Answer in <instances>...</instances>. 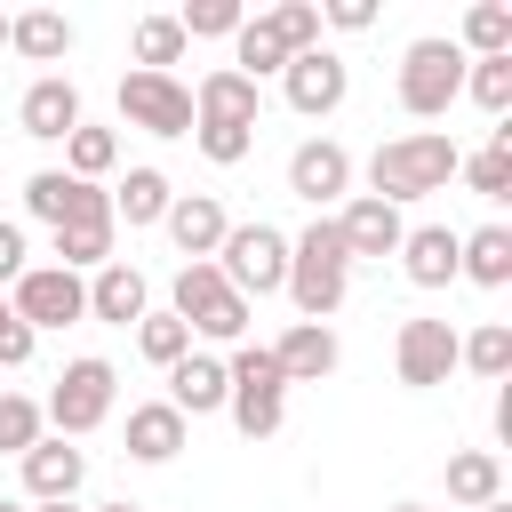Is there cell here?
<instances>
[{
	"instance_id": "6da1fadb",
	"label": "cell",
	"mask_w": 512,
	"mask_h": 512,
	"mask_svg": "<svg viewBox=\"0 0 512 512\" xmlns=\"http://www.w3.org/2000/svg\"><path fill=\"white\" fill-rule=\"evenodd\" d=\"M456 136H440V128H408V136H384L376 152H368V200H384V208H408V200H432V192H448V176H456Z\"/></svg>"
},
{
	"instance_id": "7a4b0ae2",
	"label": "cell",
	"mask_w": 512,
	"mask_h": 512,
	"mask_svg": "<svg viewBox=\"0 0 512 512\" xmlns=\"http://www.w3.org/2000/svg\"><path fill=\"white\" fill-rule=\"evenodd\" d=\"M304 320H336V304L352 296V256H344V232H336V216H312L296 240H288V288H280Z\"/></svg>"
},
{
	"instance_id": "3957f363",
	"label": "cell",
	"mask_w": 512,
	"mask_h": 512,
	"mask_svg": "<svg viewBox=\"0 0 512 512\" xmlns=\"http://www.w3.org/2000/svg\"><path fill=\"white\" fill-rule=\"evenodd\" d=\"M224 416L240 424V440H272L280 424H288V376H280V360H272V344H232V360H224Z\"/></svg>"
},
{
	"instance_id": "277c9868",
	"label": "cell",
	"mask_w": 512,
	"mask_h": 512,
	"mask_svg": "<svg viewBox=\"0 0 512 512\" xmlns=\"http://www.w3.org/2000/svg\"><path fill=\"white\" fill-rule=\"evenodd\" d=\"M456 96H464V48L440 40V32L408 40V48H400V112H408V120H440Z\"/></svg>"
},
{
	"instance_id": "5b68a950",
	"label": "cell",
	"mask_w": 512,
	"mask_h": 512,
	"mask_svg": "<svg viewBox=\"0 0 512 512\" xmlns=\"http://www.w3.org/2000/svg\"><path fill=\"white\" fill-rule=\"evenodd\" d=\"M208 264L224 272L232 296H280V288H288V232L264 224V216H256V224H232Z\"/></svg>"
},
{
	"instance_id": "8992f818",
	"label": "cell",
	"mask_w": 512,
	"mask_h": 512,
	"mask_svg": "<svg viewBox=\"0 0 512 512\" xmlns=\"http://www.w3.org/2000/svg\"><path fill=\"white\" fill-rule=\"evenodd\" d=\"M168 312H176L192 336H208V344H240V336H248V296H232L216 264H176Z\"/></svg>"
},
{
	"instance_id": "52a82bcc",
	"label": "cell",
	"mask_w": 512,
	"mask_h": 512,
	"mask_svg": "<svg viewBox=\"0 0 512 512\" xmlns=\"http://www.w3.org/2000/svg\"><path fill=\"white\" fill-rule=\"evenodd\" d=\"M112 392H120V368L96 360V352H80V360H64V376H56V392L40 400V416L56 424V440H88V432L112 416Z\"/></svg>"
},
{
	"instance_id": "ba28073f",
	"label": "cell",
	"mask_w": 512,
	"mask_h": 512,
	"mask_svg": "<svg viewBox=\"0 0 512 512\" xmlns=\"http://www.w3.org/2000/svg\"><path fill=\"white\" fill-rule=\"evenodd\" d=\"M8 312H16L32 336L72 328V320H88V280L64 272V264H24V280L8 288Z\"/></svg>"
},
{
	"instance_id": "9c48e42d",
	"label": "cell",
	"mask_w": 512,
	"mask_h": 512,
	"mask_svg": "<svg viewBox=\"0 0 512 512\" xmlns=\"http://www.w3.org/2000/svg\"><path fill=\"white\" fill-rule=\"evenodd\" d=\"M120 120L144 136H192V88L176 72H120Z\"/></svg>"
},
{
	"instance_id": "30bf717a",
	"label": "cell",
	"mask_w": 512,
	"mask_h": 512,
	"mask_svg": "<svg viewBox=\"0 0 512 512\" xmlns=\"http://www.w3.org/2000/svg\"><path fill=\"white\" fill-rule=\"evenodd\" d=\"M280 96H288V112H304V120H328L344 96H352V64L320 40V48H304V56H288V72H280Z\"/></svg>"
},
{
	"instance_id": "8fae6325",
	"label": "cell",
	"mask_w": 512,
	"mask_h": 512,
	"mask_svg": "<svg viewBox=\"0 0 512 512\" xmlns=\"http://www.w3.org/2000/svg\"><path fill=\"white\" fill-rule=\"evenodd\" d=\"M392 368H400L408 392L448 384V376H456V328H448V320H400V336H392Z\"/></svg>"
},
{
	"instance_id": "7c38bea8",
	"label": "cell",
	"mask_w": 512,
	"mask_h": 512,
	"mask_svg": "<svg viewBox=\"0 0 512 512\" xmlns=\"http://www.w3.org/2000/svg\"><path fill=\"white\" fill-rule=\"evenodd\" d=\"M288 192H296V200H312V208L328 216V208L352 192V152H344L336 136H304V144L288 152Z\"/></svg>"
},
{
	"instance_id": "4fadbf2b",
	"label": "cell",
	"mask_w": 512,
	"mask_h": 512,
	"mask_svg": "<svg viewBox=\"0 0 512 512\" xmlns=\"http://www.w3.org/2000/svg\"><path fill=\"white\" fill-rule=\"evenodd\" d=\"M112 232H120V224H112V192H88V200L56 224V264L88 280L96 264H112Z\"/></svg>"
},
{
	"instance_id": "5bb4252c",
	"label": "cell",
	"mask_w": 512,
	"mask_h": 512,
	"mask_svg": "<svg viewBox=\"0 0 512 512\" xmlns=\"http://www.w3.org/2000/svg\"><path fill=\"white\" fill-rule=\"evenodd\" d=\"M16 464H24V496H32V504H72L80 480H88V456H80L72 440H56V432H40Z\"/></svg>"
},
{
	"instance_id": "9a60e30c",
	"label": "cell",
	"mask_w": 512,
	"mask_h": 512,
	"mask_svg": "<svg viewBox=\"0 0 512 512\" xmlns=\"http://www.w3.org/2000/svg\"><path fill=\"white\" fill-rule=\"evenodd\" d=\"M16 128H24L32 144H64V136L80 128V88H72L64 72H40V80L16 96Z\"/></svg>"
},
{
	"instance_id": "2e32d148",
	"label": "cell",
	"mask_w": 512,
	"mask_h": 512,
	"mask_svg": "<svg viewBox=\"0 0 512 512\" xmlns=\"http://www.w3.org/2000/svg\"><path fill=\"white\" fill-rule=\"evenodd\" d=\"M160 224H168V240L184 248V264H208V256L224 248V232H232V216H224L216 192H176Z\"/></svg>"
},
{
	"instance_id": "e0dca14e",
	"label": "cell",
	"mask_w": 512,
	"mask_h": 512,
	"mask_svg": "<svg viewBox=\"0 0 512 512\" xmlns=\"http://www.w3.org/2000/svg\"><path fill=\"white\" fill-rule=\"evenodd\" d=\"M144 312H152V280H144L128 256H112V264H96V272H88V320L136 328Z\"/></svg>"
},
{
	"instance_id": "ac0fdd59",
	"label": "cell",
	"mask_w": 512,
	"mask_h": 512,
	"mask_svg": "<svg viewBox=\"0 0 512 512\" xmlns=\"http://www.w3.org/2000/svg\"><path fill=\"white\" fill-rule=\"evenodd\" d=\"M256 112H264V88H256V80H240L232 64L200 72V88H192V120H216V128H256Z\"/></svg>"
},
{
	"instance_id": "d6986e66",
	"label": "cell",
	"mask_w": 512,
	"mask_h": 512,
	"mask_svg": "<svg viewBox=\"0 0 512 512\" xmlns=\"http://www.w3.org/2000/svg\"><path fill=\"white\" fill-rule=\"evenodd\" d=\"M456 240H464L456 224H408L400 248H392L400 272H408V288H448L456 280Z\"/></svg>"
},
{
	"instance_id": "ffe728a7",
	"label": "cell",
	"mask_w": 512,
	"mask_h": 512,
	"mask_svg": "<svg viewBox=\"0 0 512 512\" xmlns=\"http://www.w3.org/2000/svg\"><path fill=\"white\" fill-rule=\"evenodd\" d=\"M336 232H344V256L360 264V256H392L408 224H400V208H384V200H368V192H360V200H344V208H336Z\"/></svg>"
},
{
	"instance_id": "44dd1931",
	"label": "cell",
	"mask_w": 512,
	"mask_h": 512,
	"mask_svg": "<svg viewBox=\"0 0 512 512\" xmlns=\"http://www.w3.org/2000/svg\"><path fill=\"white\" fill-rule=\"evenodd\" d=\"M272 360H280V376H288V384H320V376H336L344 344H336V328H320V320H296V328L272 344Z\"/></svg>"
},
{
	"instance_id": "7402d4cb",
	"label": "cell",
	"mask_w": 512,
	"mask_h": 512,
	"mask_svg": "<svg viewBox=\"0 0 512 512\" xmlns=\"http://www.w3.org/2000/svg\"><path fill=\"white\" fill-rule=\"evenodd\" d=\"M224 392H232V384H224V360H216V352H184V360L168 368V408H176L184 424H192V416H216Z\"/></svg>"
},
{
	"instance_id": "603a6c76",
	"label": "cell",
	"mask_w": 512,
	"mask_h": 512,
	"mask_svg": "<svg viewBox=\"0 0 512 512\" xmlns=\"http://www.w3.org/2000/svg\"><path fill=\"white\" fill-rule=\"evenodd\" d=\"M456 280L472 288H512V224H480L456 240Z\"/></svg>"
},
{
	"instance_id": "cb8c5ba5",
	"label": "cell",
	"mask_w": 512,
	"mask_h": 512,
	"mask_svg": "<svg viewBox=\"0 0 512 512\" xmlns=\"http://www.w3.org/2000/svg\"><path fill=\"white\" fill-rule=\"evenodd\" d=\"M184 432H192V424H184L168 400H136V408H128V456H136V464H176Z\"/></svg>"
},
{
	"instance_id": "d4e9b609",
	"label": "cell",
	"mask_w": 512,
	"mask_h": 512,
	"mask_svg": "<svg viewBox=\"0 0 512 512\" xmlns=\"http://www.w3.org/2000/svg\"><path fill=\"white\" fill-rule=\"evenodd\" d=\"M8 48L24 64H64L72 56V16L64 8H24V16H8Z\"/></svg>"
},
{
	"instance_id": "484cf974",
	"label": "cell",
	"mask_w": 512,
	"mask_h": 512,
	"mask_svg": "<svg viewBox=\"0 0 512 512\" xmlns=\"http://www.w3.org/2000/svg\"><path fill=\"white\" fill-rule=\"evenodd\" d=\"M168 200H176L168 168H128V176L112 184V224L144 232V224H160V216H168Z\"/></svg>"
},
{
	"instance_id": "4316f807",
	"label": "cell",
	"mask_w": 512,
	"mask_h": 512,
	"mask_svg": "<svg viewBox=\"0 0 512 512\" xmlns=\"http://www.w3.org/2000/svg\"><path fill=\"white\" fill-rule=\"evenodd\" d=\"M496 496H504V456H496V448H456V456H448V504L480 512V504H496Z\"/></svg>"
},
{
	"instance_id": "83f0119b",
	"label": "cell",
	"mask_w": 512,
	"mask_h": 512,
	"mask_svg": "<svg viewBox=\"0 0 512 512\" xmlns=\"http://www.w3.org/2000/svg\"><path fill=\"white\" fill-rule=\"evenodd\" d=\"M456 176H464L480 200H512V120H496V128H488V144L456 160Z\"/></svg>"
},
{
	"instance_id": "f1b7e54d",
	"label": "cell",
	"mask_w": 512,
	"mask_h": 512,
	"mask_svg": "<svg viewBox=\"0 0 512 512\" xmlns=\"http://www.w3.org/2000/svg\"><path fill=\"white\" fill-rule=\"evenodd\" d=\"M184 24L160 8V16H136V32H128V56H136V72H168V64H184Z\"/></svg>"
},
{
	"instance_id": "f546056e",
	"label": "cell",
	"mask_w": 512,
	"mask_h": 512,
	"mask_svg": "<svg viewBox=\"0 0 512 512\" xmlns=\"http://www.w3.org/2000/svg\"><path fill=\"white\" fill-rule=\"evenodd\" d=\"M232 72H240V80H256V88L288 72V48L272 40V24H264V16H248V24L232 32Z\"/></svg>"
},
{
	"instance_id": "4dcf8cb0",
	"label": "cell",
	"mask_w": 512,
	"mask_h": 512,
	"mask_svg": "<svg viewBox=\"0 0 512 512\" xmlns=\"http://www.w3.org/2000/svg\"><path fill=\"white\" fill-rule=\"evenodd\" d=\"M88 192H96V184H80V176H64V168H40V176H24V216H40V224L56 232Z\"/></svg>"
},
{
	"instance_id": "1f68e13d",
	"label": "cell",
	"mask_w": 512,
	"mask_h": 512,
	"mask_svg": "<svg viewBox=\"0 0 512 512\" xmlns=\"http://www.w3.org/2000/svg\"><path fill=\"white\" fill-rule=\"evenodd\" d=\"M456 368L504 384V376H512V328H504V320H480L472 336H456Z\"/></svg>"
},
{
	"instance_id": "d6a6232c",
	"label": "cell",
	"mask_w": 512,
	"mask_h": 512,
	"mask_svg": "<svg viewBox=\"0 0 512 512\" xmlns=\"http://www.w3.org/2000/svg\"><path fill=\"white\" fill-rule=\"evenodd\" d=\"M456 48H464V56H512V8H504V0H472Z\"/></svg>"
},
{
	"instance_id": "836d02e7",
	"label": "cell",
	"mask_w": 512,
	"mask_h": 512,
	"mask_svg": "<svg viewBox=\"0 0 512 512\" xmlns=\"http://www.w3.org/2000/svg\"><path fill=\"white\" fill-rule=\"evenodd\" d=\"M464 96L488 120H512V56H464Z\"/></svg>"
},
{
	"instance_id": "e575fe53",
	"label": "cell",
	"mask_w": 512,
	"mask_h": 512,
	"mask_svg": "<svg viewBox=\"0 0 512 512\" xmlns=\"http://www.w3.org/2000/svg\"><path fill=\"white\" fill-rule=\"evenodd\" d=\"M112 168H120V136H112V128H88V120H80V128L64 136V176L96 184V176H112Z\"/></svg>"
},
{
	"instance_id": "d590c367",
	"label": "cell",
	"mask_w": 512,
	"mask_h": 512,
	"mask_svg": "<svg viewBox=\"0 0 512 512\" xmlns=\"http://www.w3.org/2000/svg\"><path fill=\"white\" fill-rule=\"evenodd\" d=\"M136 352H144V360H152V368L168 376V368H176V360L192 352V328H184L176 312H144V320H136Z\"/></svg>"
},
{
	"instance_id": "8d00e7d4",
	"label": "cell",
	"mask_w": 512,
	"mask_h": 512,
	"mask_svg": "<svg viewBox=\"0 0 512 512\" xmlns=\"http://www.w3.org/2000/svg\"><path fill=\"white\" fill-rule=\"evenodd\" d=\"M264 24H272V40H280L288 56L320 48V0H272V8H264Z\"/></svg>"
},
{
	"instance_id": "74e56055",
	"label": "cell",
	"mask_w": 512,
	"mask_h": 512,
	"mask_svg": "<svg viewBox=\"0 0 512 512\" xmlns=\"http://www.w3.org/2000/svg\"><path fill=\"white\" fill-rule=\"evenodd\" d=\"M176 24H184V40H232V32L248 24V8H240V0H184Z\"/></svg>"
},
{
	"instance_id": "f35d334b",
	"label": "cell",
	"mask_w": 512,
	"mask_h": 512,
	"mask_svg": "<svg viewBox=\"0 0 512 512\" xmlns=\"http://www.w3.org/2000/svg\"><path fill=\"white\" fill-rule=\"evenodd\" d=\"M40 432H48L40 400H24V392H8V384H0V456H24Z\"/></svg>"
},
{
	"instance_id": "ab89813d",
	"label": "cell",
	"mask_w": 512,
	"mask_h": 512,
	"mask_svg": "<svg viewBox=\"0 0 512 512\" xmlns=\"http://www.w3.org/2000/svg\"><path fill=\"white\" fill-rule=\"evenodd\" d=\"M192 144L216 160V168H240L256 152V128H216V120H192Z\"/></svg>"
},
{
	"instance_id": "60d3db41",
	"label": "cell",
	"mask_w": 512,
	"mask_h": 512,
	"mask_svg": "<svg viewBox=\"0 0 512 512\" xmlns=\"http://www.w3.org/2000/svg\"><path fill=\"white\" fill-rule=\"evenodd\" d=\"M24 264H32V248H24V224H16V216H0V296L24 280Z\"/></svg>"
},
{
	"instance_id": "b9f144b4",
	"label": "cell",
	"mask_w": 512,
	"mask_h": 512,
	"mask_svg": "<svg viewBox=\"0 0 512 512\" xmlns=\"http://www.w3.org/2000/svg\"><path fill=\"white\" fill-rule=\"evenodd\" d=\"M32 352H40V336L8 312V320H0V368H32Z\"/></svg>"
},
{
	"instance_id": "7bdbcfd3",
	"label": "cell",
	"mask_w": 512,
	"mask_h": 512,
	"mask_svg": "<svg viewBox=\"0 0 512 512\" xmlns=\"http://www.w3.org/2000/svg\"><path fill=\"white\" fill-rule=\"evenodd\" d=\"M328 24H336V32H368V24H376V0H328V8H320V32H328Z\"/></svg>"
},
{
	"instance_id": "ee69618b",
	"label": "cell",
	"mask_w": 512,
	"mask_h": 512,
	"mask_svg": "<svg viewBox=\"0 0 512 512\" xmlns=\"http://www.w3.org/2000/svg\"><path fill=\"white\" fill-rule=\"evenodd\" d=\"M24 512H80V504H24Z\"/></svg>"
},
{
	"instance_id": "f6af8a7d",
	"label": "cell",
	"mask_w": 512,
	"mask_h": 512,
	"mask_svg": "<svg viewBox=\"0 0 512 512\" xmlns=\"http://www.w3.org/2000/svg\"><path fill=\"white\" fill-rule=\"evenodd\" d=\"M480 512H512V496H496V504H480Z\"/></svg>"
},
{
	"instance_id": "bcb514c9",
	"label": "cell",
	"mask_w": 512,
	"mask_h": 512,
	"mask_svg": "<svg viewBox=\"0 0 512 512\" xmlns=\"http://www.w3.org/2000/svg\"><path fill=\"white\" fill-rule=\"evenodd\" d=\"M96 512H144V504H96Z\"/></svg>"
},
{
	"instance_id": "7dc6e473",
	"label": "cell",
	"mask_w": 512,
	"mask_h": 512,
	"mask_svg": "<svg viewBox=\"0 0 512 512\" xmlns=\"http://www.w3.org/2000/svg\"><path fill=\"white\" fill-rule=\"evenodd\" d=\"M392 512H432V504H392Z\"/></svg>"
},
{
	"instance_id": "c3c4849f",
	"label": "cell",
	"mask_w": 512,
	"mask_h": 512,
	"mask_svg": "<svg viewBox=\"0 0 512 512\" xmlns=\"http://www.w3.org/2000/svg\"><path fill=\"white\" fill-rule=\"evenodd\" d=\"M0 512H24V504H8V496H0Z\"/></svg>"
},
{
	"instance_id": "681fc988",
	"label": "cell",
	"mask_w": 512,
	"mask_h": 512,
	"mask_svg": "<svg viewBox=\"0 0 512 512\" xmlns=\"http://www.w3.org/2000/svg\"><path fill=\"white\" fill-rule=\"evenodd\" d=\"M0 48H8V16H0Z\"/></svg>"
},
{
	"instance_id": "f907efd6",
	"label": "cell",
	"mask_w": 512,
	"mask_h": 512,
	"mask_svg": "<svg viewBox=\"0 0 512 512\" xmlns=\"http://www.w3.org/2000/svg\"><path fill=\"white\" fill-rule=\"evenodd\" d=\"M0 320H8V296H0Z\"/></svg>"
}]
</instances>
